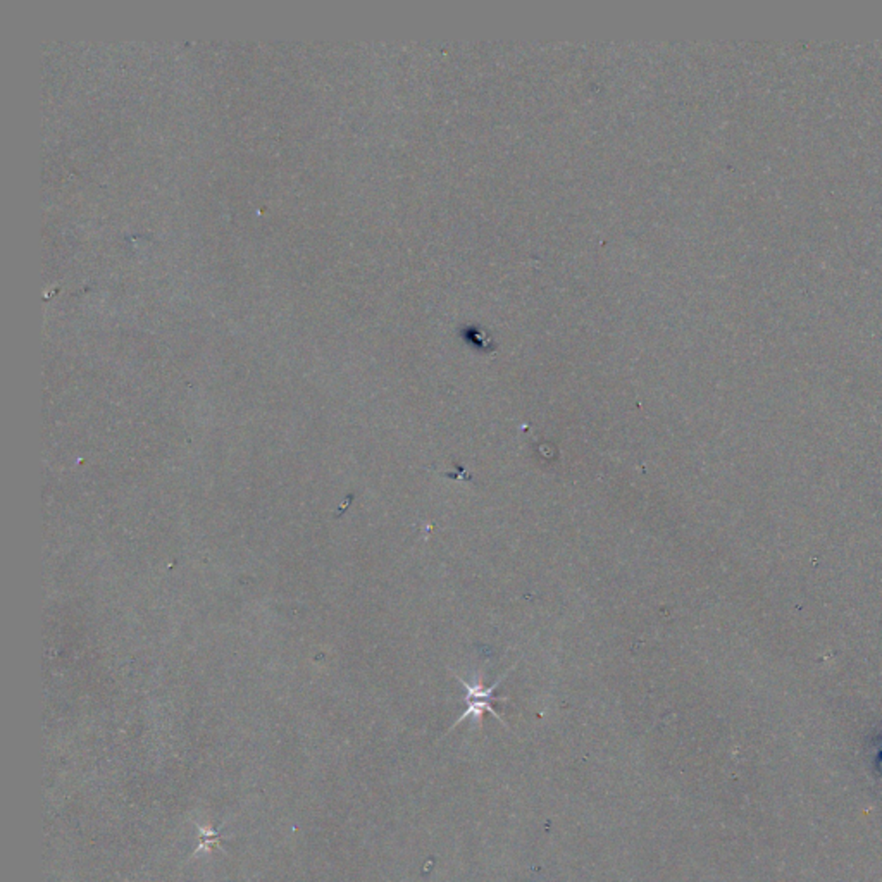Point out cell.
I'll return each instance as SVG.
<instances>
[{
	"label": "cell",
	"instance_id": "cell-1",
	"mask_svg": "<svg viewBox=\"0 0 882 882\" xmlns=\"http://www.w3.org/2000/svg\"><path fill=\"white\" fill-rule=\"evenodd\" d=\"M510 670H508V672H510ZM508 672H506V674H508ZM506 674H504V676H502V677H500L496 683H493V685L488 687H483L481 676H477V679L474 681L473 685H471V683H467L466 679H462V677L456 676L458 683L467 689V697H466L467 708H466V712H462V716L456 720V724L452 726V729H454V727H457L458 724H462L464 720L467 719H473L474 722H476V724L481 727V726H483V716H485L486 712L491 714L495 719L500 720L504 726H506V722L504 720V717H500V716L496 714V710L493 708V705H491L493 702H506V698H498V697L495 695V689L500 687V683L506 679Z\"/></svg>",
	"mask_w": 882,
	"mask_h": 882
}]
</instances>
